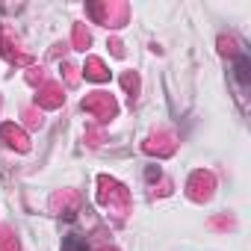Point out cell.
Here are the masks:
<instances>
[{
	"instance_id": "6da1fadb",
	"label": "cell",
	"mask_w": 251,
	"mask_h": 251,
	"mask_svg": "<svg viewBox=\"0 0 251 251\" xmlns=\"http://www.w3.org/2000/svg\"><path fill=\"white\" fill-rule=\"evenodd\" d=\"M251 62H248V56H239L236 59V80H239V86H248V80H251Z\"/></svg>"
},
{
	"instance_id": "7a4b0ae2",
	"label": "cell",
	"mask_w": 251,
	"mask_h": 251,
	"mask_svg": "<svg viewBox=\"0 0 251 251\" xmlns=\"http://www.w3.org/2000/svg\"><path fill=\"white\" fill-rule=\"evenodd\" d=\"M62 251H89V245L80 236H65L62 239Z\"/></svg>"
}]
</instances>
